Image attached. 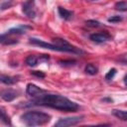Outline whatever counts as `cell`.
Instances as JSON below:
<instances>
[{"label":"cell","instance_id":"1","mask_svg":"<svg viewBox=\"0 0 127 127\" xmlns=\"http://www.w3.org/2000/svg\"><path fill=\"white\" fill-rule=\"evenodd\" d=\"M28 106H46L64 112H75L79 106L68 98L60 94H42L27 104Z\"/></svg>","mask_w":127,"mask_h":127},{"label":"cell","instance_id":"2","mask_svg":"<svg viewBox=\"0 0 127 127\" xmlns=\"http://www.w3.org/2000/svg\"><path fill=\"white\" fill-rule=\"evenodd\" d=\"M21 119L27 126H41L48 123L51 116L41 111H27L21 115Z\"/></svg>","mask_w":127,"mask_h":127},{"label":"cell","instance_id":"3","mask_svg":"<svg viewBox=\"0 0 127 127\" xmlns=\"http://www.w3.org/2000/svg\"><path fill=\"white\" fill-rule=\"evenodd\" d=\"M53 44L60 47L63 52H65V53H71V54H75V55H83L84 52L81 51L79 48H76L72 45H70L66 40L64 39H62V38H55L53 39Z\"/></svg>","mask_w":127,"mask_h":127},{"label":"cell","instance_id":"4","mask_svg":"<svg viewBox=\"0 0 127 127\" xmlns=\"http://www.w3.org/2000/svg\"><path fill=\"white\" fill-rule=\"evenodd\" d=\"M83 116H74V117H65V118H61L59 121L55 124L57 127H66V126H73L78 124L82 120Z\"/></svg>","mask_w":127,"mask_h":127},{"label":"cell","instance_id":"5","mask_svg":"<svg viewBox=\"0 0 127 127\" xmlns=\"http://www.w3.org/2000/svg\"><path fill=\"white\" fill-rule=\"evenodd\" d=\"M24 14L33 19L36 16V11H35V0H27L24 4H23V8H22Z\"/></svg>","mask_w":127,"mask_h":127},{"label":"cell","instance_id":"6","mask_svg":"<svg viewBox=\"0 0 127 127\" xmlns=\"http://www.w3.org/2000/svg\"><path fill=\"white\" fill-rule=\"evenodd\" d=\"M89 39L97 44H102L111 39V36L107 32H101V33H94L89 36Z\"/></svg>","mask_w":127,"mask_h":127},{"label":"cell","instance_id":"7","mask_svg":"<svg viewBox=\"0 0 127 127\" xmlns=\"http://www.w3.org/2000/svg\"><path fill=\"white\" fill-rule=\"evenodd\" d=\"M26 92H27V94H29V95H31V96L37 97V96H40V95H42L43 93H45L46 90L40 88V87L37 86L36 84L28 83V84H27V87H26Z\"/></svg>","mask_w":127,"mask_h":127},{"label":"cell","instance_id":"8","mask_svg":"<svg viewBox=\"0 0 127 127\" xmlns=\"http://www.w3.org/2000/svg\"><path fill=\"white\" fill-rule=\"evenodd\" d=\"M18 93L15 91V90H11V89H6V90H3L1 92V98L5 101H12L13 99H15L18 95Z\"/></svg>","mask_w":127,"mask_h":127},{"label":"cell","instance_id":"9","mask_svg":"<svg viewBox=\"0 0 127 127\" xmlns=\"http://www.w3.org/2000/svg\"><path fill=\"white\" fill-rule=\"evenodd\" d=\"M58 12H59V15L61 16V18L64 19V20H69L72 17V12L68 11L67 9H65L64 7L59 6L58 7Z\"/></svg>","mask_w":127,"mask_h":127},{"label":"cell","instance_id":"10","mask_svg":"<svg viewBox=\"0 0 127 127\" xmlns=\"http://www.w3.org/2000/svg\"><path fill=\"white\" fill-rule=\"evenodd\" d=\"M26 28H30V27L20 26V27H17V28H12L5 35H7V36H10V35H22V34H25L26 33V30H25Z\"/></svg>","mask_w":127,"mask_h":127},{"label":"cell","instance_id":"11","mask_svg":"<svg viewBox=\"0 0 127 127\" xmlns=\"http://www.w3.org/2000/svg\"><path fill=\"white\" fill-rule=\"evenodd\" d=\"M0 80L1 82L7 84V85H11V84H14L18 81V77L16 76H9V75H5V74H2L0 76Z\"/></svg>","mask_w":127,"mask_h":127},{"label":"cell","instance_id":"12","mask_svg":"<svg viewBox=\"0 0 127 127\" xmlns=\"http://www.w3.org/2000/svg\"><path fill=\"white\" fill-rule=\"evenodd\" d=\"M112 114H113L115 117H117L118 119H120V120L127 121V111H125V110L114 109V110H112Z\"/></svg>","mask_w":127,"mask_h":127},{"label":"cell","instance_id":"13","mask_svg":"<svg viewBox=\"0 0 127 127\" xmlns=\"http://www.w3.org/2000/svg\"><path fill=\"white\" fill-rule=\"evenodd\" d=\"M84 70H85V72H86L87 74L94 75V74H96V73H97L98 68H97L94 64H86V66H85Z\"/></svg>","mask_w":127,"mask_h":127},{"label":"cell","instance_id":"14","mask_svg":"<svg viewBox=\"0 0 127 127\" xmlns=\"http://www.w3.org/2000/svg\"><path fill=\"white\" fill-rule=\"evenodd\" d=\"M0 42H1L2 45H12V44H16V43H18V41L14 40V39H9L8 36H6L5 34L1 35Z\"/></svg>","mask_w":127,"mask_h":127},{"label":"cell","instance_id":"15","mask_svg":"<svg viewBox=\"0 0 127 127\" xmlns=\"http://www.w3.org/2000/svg\"><path fill=\"white\" fill-rule=\"evenodd\" d=\"M39 61H40L39 58H37L36 56H29L26 59V64L29 66H36L38 64V62Z\"/></svg>","mask_w":127,"mask_h":127},{"label":"cell","instance_id":"16","mask_svg":"<svg viewBox=\"0 0 127 127\" xmlns=\"http://www.w3.org/2000/svg\"><path fill=\"white\" fill-rule=\"evenodd\" d=\"M114 8L118 11H127V1H119L114 5Z\"/></svg>","mask_w":127,"mask_h":127},{"label":"cell","instance_id":"17","mask_svg":"<svg viewBox=\"0 0 127 127\" xmlns=\"http://www.w3.org/2000/svg\"><path fill=\"white\" fill-rule=\"evenodd\" d=\"M1 120L3 123H5L6 125H11V120H10V117L6 114L5 110L3 107H1Z\"/></svg>","mask_w":127,"mask_h":127},{"label":"cell","instance_id":"18","mask_svg":"<svg viewBox=\"0 0 127 127\" xmlns=\"http://www.w3.org/2000/svg\"><path fill=\"white\" fill-rule=\"evenodd\" d=\"M85 25L90 28H98V27H100L101 24L96 20H87V21H85Z\"/></svg>","mask_w":127,"mask_h":127},{"label":"cell","instance_id":"19","mask_svg":"<svg viewBox=\"0 0 127 127\" xmlns=\"http://www.w3.org/2000/svg\"><path fill=\"white\" fill-rule=\"evenodd\" d=\"M115 74H116V68H114V67H113V68L109 69V71L105 74V79L109 81V80H111V79L114 77V75H115Z\"/></svg>","mask_w":127,"mask_h":127},{"label":"cell","instance_id":"20","mask_svg":"<svg viewBox=\"0 0 127 127\" xmlns=\"http://www.w3.org/2000/svg\"><path fill=\"white\" fill-rule=\"evenodd\" d=\"M122 20H123V18L118 15L111 16L110 18H108V22H111V23H118V22H121Z\"/></svg>","mask_w":127,"mask_h":127},{"label":"cell","instance_id":"21","mask_svg":"<svg viewBox=\"0 0 127 127\" xmlns=\"http://www.w3.org/2000/svg\"><path fill=\"white\" fill-rule=\"evenodd\" d=\"M31 73H32L33 75L37 76V77H40V78H44V77L46 76L45 72H43V71H41V70H33V71H31Z\"/></svg>","mask_w":127,"mask_h":127},{"label":"cell","instance_id":"22","mask_svg":"<svg viewBox=\"0 0 127 127\" xmlns=\"http://www.w3.org/2000/svg\"><path fill=\"white\" fill-rule=\"evenodd\" d=\"M120 63L124 64H127V54H123L121 56H119V58L117 59Z\"/></svg>","mask_w":127,"mask_h":127},{"label":"cell","instance_id":"23","mask_svg":"<svg viewBox=\"0 0 127 127\" xmlns=\"http://www.w3.org/2000/svg\"><path fill=\"white\" fill-rule=\"evenodd\" d=\"M74 61H61L60 64H63V65H72L74 64Z\"/></svg>","mask_w":127,"mask_h":127},{"label":"cell","instance_id":"24","mask_svg":"<svg viewBox=\"0 0 127 127\" xmlns=\"http://www.w3.org/2000/svg\"><path fill=\"white\" fill-rule=\"evenodd\" d=\"M124 82H125V84L127 85V74L124 76Z\"/></svg>","mask_w":127,"mask_h":127},{"label":"cell","instance_id":"25","mask_svg":"<svg viewBox=\"0 0 127 127\" xmlns=\"http://www.w3.org/2000/svg\"><path fill=\"white\" fill-rule=\"evenodd\" d=\"M90 1H96V0H90Z\"/></svg>","mask_w":127,"mask_h":127}]
</instances>
